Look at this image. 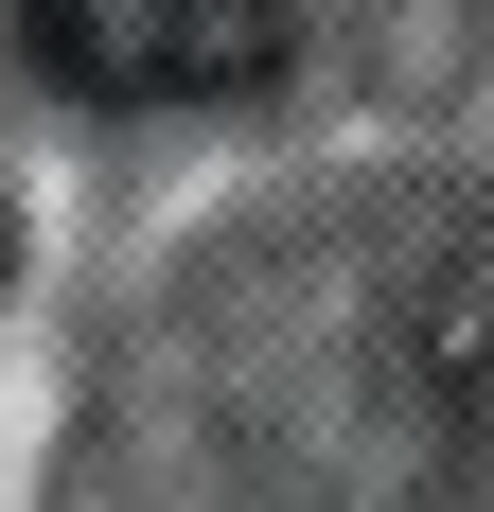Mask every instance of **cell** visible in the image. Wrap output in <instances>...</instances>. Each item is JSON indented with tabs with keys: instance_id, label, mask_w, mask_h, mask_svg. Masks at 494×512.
<instances>
[{
	"instance_id": "cell-1",
	"label": "cell",
	"mask_w": 494,
	"mask_h": 512,
	"mask_svg": "<svg viewBox=\"0 0 494 512\" xmlns=\"http://www.w3.org/2000/svg\"><path fill=\"white\" fill-rule=\"evenodd\" d=\"M18 36L89 106H212L247 71H283L300 0H18Z\"/></svg>"
}]
</instances>
